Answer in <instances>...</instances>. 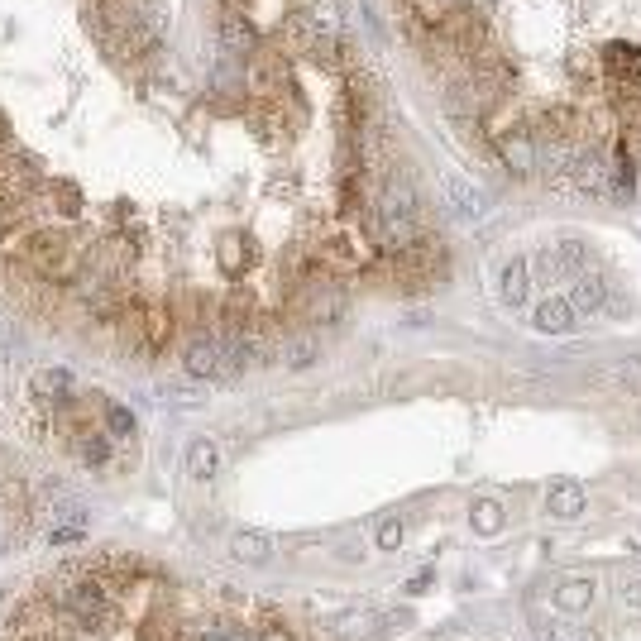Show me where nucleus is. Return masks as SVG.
<instances>
[{"label": "nucleus", "mask_w": 641, "mask_h": 641, "mask_svg": "<svg viewBox=\"0 0 641 641\" xmlns=\"http://www.w3.org/2000/svg\"><path fill=\"white\" fill-rule=\"evenodd\" d=\"M182 369H187L192 378H206V383H211V378H235L240 374V369L230 364V354H225L221 335L206 331V326L192 331V340L182 345Z\"/></svg>", "instance_id": "f257e3e1"}, {"label": "nucleus", "mask_w": 641, "mask_h": 641, "mask_svg": "<svg viewBox=\"0 0 641 641\" xmlns=\"http://www.w3.org/2000/svg\"><path fill=\"white\" fill-rule=\"evenodd\" d=\"M441 192H445V206L460 216V221H479L488 211V197L474 187V182H465L460 173H445L441 177Z\"/></svg>", "instance_id": "f03ea898"}, {"label": "nucleus", "mask_w": 641, "mask_h": 641, "mask_svg": "<svg viewBox=\"0 0 641 641\" xmlns=\"http://www.w3.org/2000/svg\"><path fill=\"white\" fill-rule=\"evenodd\" d=\"M187 474L197 484H211L221 474V441L216 436H197V441L187 445Z\"/></svg>", "instance_id": "7ed1b4c3"}, {"label": "nucleus", "mask_w": 641, "mask_h": 641, "mask_svg": "<svg viewBox=\"0 0 641 641\" xmlns=\"http://www.w3.org/2000/svg\"><path fill=\"white\" fill-rule=\"evenodd\" d=\"M531 297V278H527V259H512V264L498 268V302L503 307H527Z\"/></svg>", "instance_id": "20e7f679"}, {"label": "nucleus", "mask_w": 641, "mask_h": 641, "mask_svg": "<svg viewBox=\"0 0 641 641\" xmlns=\"http://www.w3.org/2000/svg\"><path fill=\"white\" fill-rule=\"evenodd\" d=\"M230 555L244 560V565H268L273 560V536H264V531H235L230 536Z\"/></svg>", "instance_id": "39448f33"}, {"label": "nucleus", "mask_w": 641, "mask_h": 641, "mask_svg": "<svg viewBox=\"0 0 641 641\" xmlns=\"http://www.w3.org/2000/svg\"><path fill=\"white\" fill-rule=\"evenodd\" d=\"M546 508H551V517H579L584 512V488L575 479H555L546 488Z\"/></svg>", "instance_id": "423d86ee"}, {"label": "nucleus", "mask_w": 641, "mask_h": 641, "mask_svg": "<svg viewBox=\"0 0 641 641\" xmlns=\"http://www.w3.org/2000/svg\"><path fill=\"white\" fill-rule=\"evenodd\" d=\"M29 393L39 402H67L72 393V374L67 369H39V374L29 378Z\"/></svg>", "instance_id": "0eeeda50"}, {"label": "nucleus", "mask_w": 641, "mask_h": 641, "mask_svg": "<svg viewBox=\"0 0 641 641\" xmlns=\"http://www.w3.org/2000/svg\"><path fill=\"white\" fill-rule=\"evenodd\" d=\"M536 326H541V331H551V335L575 331V307H570L565 297H551V302H541V307H536Z\"/></svg>", "instance_id": "6e6552de"}, {"label": "nucleus", "mask_w": 641, "mask_h": 641, "mask_svg": "<svg viewBox=\"0 0 641 641\" xmlns=\"http://www.w3.org/2000/svg\"><path fill=\"white\" fill-rule=\"evenodd\" d=\"M603 302H608V283H603L598 273H579L575 302H570V307H575V311H598Z\"/></svg>", "instance_id": "1a4fd4ad"}, {"label": "nucleus", "mask_w": 641, "mask_h": 641, "mask_svg": "<svg viewBox=\"0 0 641 641\" xmlns=\"http://www.w3.org/2000/svg\"><path fill=\"white\" fill-rule=\"evenodd\" d=\"M555 603H560L565 613H579V608H589V603H594V579H565V584L555 589Z\"/></svg>", "instance_id": "9d476101"}, {"label": "nucleus", "mask_w": 641, "mask_h": 641, "mask_svg": "<svg viewBox=\"0 0 641 641\" xmlns=\"http://www.w3.org/2000/svg\"><path fill=\"white\" fill-rule=\"evenodd\" d=\"M278 359H283L288 369H307L311 359H316V340H311V335H283Z\"/></svg>", "instance_id": "9b49d317"}, {"label": "nucleus", "mask_w": 641, "mask_h": 641, "mask_svg": "<svg viewBox=\"0 0 641 641\" xmlns=\"http://www.w3.org/2000/svg\"><path fill=\"white\" fill-rule=\"evenodd\" d=\"M77 455H82L87 465H106V460H111V436L82 426V431H77Z\"/></svg>", "instance_id": "f8f14e48"}, {"label": "nucleus", "mask_w": 641, "mask_h": 641, "mask_svg": "<svg viewBox=\"0 0 641 641\" xmlns=\"http://www.w3.org/2000/svg\"><path fill=\"white\" fill-rule=\"evenodd\" d=\"M469 522H474V531H484V536L503 531V503H498V498H479L474 512H469Z\"/></svg>", "instance_id": "ddd939ff"}, {"label": "nucleus", "mask_w": 641, "mask_h": 641, "mask_svg": "<svg viewBox=\"0 0 641 641\" xmlns=\"http://www.w3.org/2000/svg\"><path fill=\"white\" fill-rule=\"evenodd\" d=\"M106 431H111L115 441H130L134 431H139V421H134L130 407H120V402H111V407H106Z\"/></svg>", "instance_id": "4468645a"}, {"label": "nucleus", "mask_w": 641, "mask_h": 641, "mask_svg": "<svg viewBox=\"0 0 641 641\" xmlns=\"http://www.w3.org/2000/svg\"><path fill=\"white\" fill-rule=\"evenodd\" d=\"M402 536H407V527H402L398 517H383V522H378V551H398Z\"/></svg>", "instance_id": "2eb2a0df"}, {"label": "nucleus", "mask_w": 641, "mask_h": 641, "mask_svg": "<svg viewBox=\"0 0 641 641\" xmlns=\"http://www.w3.org/2000/svg\"><path fill=\"white\" fill-rule=\"evenodd\" d=\"M541 641H584V637L565 618H551V622H541Z\"/></svg>", "instance_id": "dca6fc26"}, {"label": "nucleus", "mask_w": 641, "mask_h": 641, "mask_svg": "<svg viewBox=\"0 0 641 641\" xmlns=\"http://www.w3.org/2000/svg\"><path fill=\"white\" fill-rule=\"evenodd\" d=\"M618 383L627 388V398H637V393H641V359H627V364H622Z\"/></svg>", "instance_id": "f3484780"}, {"label": "nucleus", "mask_w": 641, "mask_h": 641, "mask_svg": "<svg viewBox=\"0 0 641 641\" xmlns=\"http://www.w3.org/2000/svg\"><path fill=\"white\" fill-rule=\"evenodd\" d=\"M622 598H627V603H637V608H641V579H627V584H622Z\"/></svg>", "instance_id": "a211bd4d"}, {"label": "nucleus", "mask_w": 641, "mask_h": 641, "mask_svg": "<svg viewBox=\"0 0 641 641\" xmlns=\"http://www.w3.org/2000/svg\"><path fill=\"white\" fill-rule=\"evenodd\" d=\"M0 359H5V350H0Z\"/></svg>", "instance_id": "6ab92c4d"}]
</instances>
